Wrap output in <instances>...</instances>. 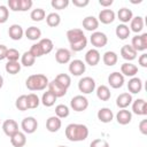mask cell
<instances>
[{"mask_svg": "<svg viewBox=\"0 0 147 147\" xmlns=\"http://www.w3.org/2000/svg\"><path fill=\"white\" fill-rule=\"evenodd\" d=\"M65 137L70 141H83L88 137V127L84 124L71 123L65 127Z\"/></svg>", "mask_w": 147, "mask_h": 147, "instance_id": "1", "label": "cell"}, {"mask_svg": "<svg viewBox=\"0 0 147 147\" xmlns=\"http://www.w3.org/2000/svg\"><path fill=\"white\" fill-rule=\"evenodd\" d=\"M48 78L42 74H36L28 77L25 85L30 91H42L48 86Z\"/></svg>", "mask_w": 147, "mask_h": 147, "instance_id": "2", "label": "cell"}, {"mask_svg": "<svg viewBox=\"0 0 147 147\" xmlns=\"http://www.w3.org/2000/svg\"><path fill=\"white\" fill-rule=\"evenodd\" d=\"M78 90L83 94H90L95 90V80L92 77H83L78 82Z\"/></svg>", "mask_w": 147, "mask_h": 147, "instance_id": "3", "label": "cell"}, {"mask_svg": "<svg viewBox=\"0 0 147 147\" xmlns=\"http://www.w3.org/2000/svg\"><path fill=\"white\" fill-rule=\"evenodd\" d=\"M70 107L75 111H84L88 107V100L84 95H76L71 99Z\"/></svg>", "mask_w": 147, "mask_h": 147, "instance_id": "4", "label": "cell"}, {"mask_svg": "<svg viewBox=\"0 0 147 147\" xmlns=\"http://www.w3.org/2000/svg\"><path fill=\"white\" fill-rule=\"evenodd\" d=\"M131 46L137 51V52H144L147 49V33L142 34H137L132 38Z\"/></svg>", "mask_w": 147, "mask_h": 147, "instance_id": "5", "label": "cell"}, {"mask_svg": "<svg viewBox=\"0 0 147 147\" xmlns=\"http://www.w3.org/2000/svg\"><path fill=\"white\" fill-rule=\"evenodd\" d=\"M91 44L96 47V48H101V47H105L108 42V38L107 36L103 33V32H100V31H94L92 34H91Z\"/></svg>", "mask_w": 147, "mask_h": 147, "instance_id": "6", "label": "cell"}, {"mask_svg": "<svg viewBox=\"0 0 147 147\" xmlns=\"http://www.w3.org/2000/svg\"><path fill=\"white\" fill-rule=\"evenodd\" d=\"M21 127L24 131V133L31 134V133L36 132V130L38 127V122L34 117H31V116L25 117V118H23V121L21 123Z\"/></svg>", "mask_w": 147, "mask_h": 147, "instance_id": "7", "label": "cell"}, {"mask_svg": "<svg viewBox=\"0 0 147 147\" xmlns=\"http://www.w3.org/2000/svg\"><path fill=\"white\" fill-rule=\"evenodd\" d=\"M86 67L82 60H74L69 64V72L74 76H80L85 72Z\"/></svg>", "mask_w": 147, "mask_h": 147, "instance_id": "8", "label": "cell"}, {"mask_svg": "<svg viewBox=\"0 0 147 147\" xmlns=\"http://www.w3.org/2000/svg\"><path fill=\"white\" fill-rule=\"evenodd\" d=\"M84 38H85V34H84L82 29L75 28V29H70V30L67 31V39L70 42V45L75 44V42H78L79 40H82Z\"/></svg>", "mask_w": 147, "mask_h": 147, "instance_id": "9", "label": "cell"}, {"mask_svg": "<svg viewBox=\"0 0 147 147\" xmlns=\"http://www.w3.org/2000/svg\"><path fill=\"white\" fill-rule=\"evenodd\" d=\"M2 130H3L5 134L10 138L18 131V124L14 119H6L2 124Z\"/></svg>", "mask_w": 147, "mask_h": 147, "instance_id": "10", "label": "cell"}, {"mask_svg": "<svg viewBox=\"0 0 147 147\" xmlns=\"http://www.w3.org/2000/svg\"><path fill=\"white\" fill-rule=\"evenodd\" d=\"M108 83L113 88H119L124 84V76L121 72H111L108 77Z\"/></svg>", "mask_w": 147, "mask_h": 147, "instance_id": "11", "label": "cell"}, {"mask_svg": "<svg viewBox=\"0 0 147 147\" xmlns=\"http://www.w3.org/2000/svg\"><path fill=\"white\" fill-rule=\"evenodd\" d=\"M100 59H101V56H100V53L96 48H92V49L87 51L85 54V62L87 64H90L91 67L96 65L99 63Z\"/></svg>", "mask_w": 147, "mask_h": 147, "instance_id": "12", "label": "cell"}, {"mask_svg": "<svg viewBox=\"0 0 147 147\" xmlns=\"http://www.w3.org/2000/svg\"><path fill=\"white\" fill-rule=\"evenodd\" d=\"M132 111L136 115L145 116L147 115V103L144 99H137L132 103Z\"/></svg>", "mask_w": 147, "mask_h": 147, "instance_id": "13", "label": "cell"}, {"mask_svg": "<svg viewBox=\"0 0 147 147\" xmlns=\"http://www.w3.org/2000/svg\"><path fill=\"white\" fill-rule=\"evenodd\" d=\"M48 91H51L56 98L64 96L67 94V88H64L62 85H60L55 79L48 83Z\"/></svg>", "mask_w": 147, "mask_h": 147, "instance_id": "14", "label": "cell"}, {"mask_svg": "<svg viewBox=\"0 0 147 147\" xmlns=\"http://www.w3.org/2000/svg\"><path fill=\"white\" fill-rule=\"evenodd\" d=\"M71 59V53L67 48H59L55 53V60L60 64H65L70 61Z\"/></svg>", "mask_w": 147, "mask_h": 147, "instance_id": "15", "label": "cell"}, {"mask_svg": "<svg viewBox=\"0 0 147 147\" xmlns=\"http://www.w3.org/2000/svg\"><path fill=\"white\" fill-rule=\"evenodd\" d=\"M131 103H132V95L127 92L121 93L116 99V105L121 109H126V107H129Z\"/></svg>", "mask_w": 147, "mask_h": 147, "instance_id": "16", "label": "cell"}, {"mask_svg": "<svg viewBox=\"0 0 147 147\" xmlns=\"http://www.w3.org/2000/svg\"><path fill=\"white\" fill-rule=\"evenodd\" d=\"M101 23L103 24H110L115 21V13L111 9H102L99 13V17H98Z\"/></svg>", "mask_w": 147, "mask_h": 147, "instance_id": "17", "label": "cell"}, {"mask_svg": "<svg viewBox=\"0 0 147 147\" xmlns=\"http://www.w3.org/2000/svg\"><path fill=\"white\" fill-rule=\"evenodd\" d=\"M121 74L123 76H127V77H134L138 74V67L133 63L130 62H125L121 65Z\"/></svg>", "mask_w": 147, "mask_h": 147, "instance_id": "18", "label": "cell"}, {"mask_svg": "<svg viewBox=\"0 0 147 147\" xmlns=\"http://www.w3.org/2000/svg\"><path fill=\"white\" fill-rule=\"evenodd\" d=\"M61 125H62L61 118H59L57 116H51L46 121V129L49 132H57L61 129Z\"/></svg>", "mask_w": 147, "mask_h": 147, "instance_id": "19", "label": "cell"}, {"mask_svg": "<svg viewBox=\"0 0 147 147\" xmlns=\"http://www.w3.org/2000/svg\"><path fill=\"white\" fill-rule=\"evenodd\" d=\"M121 55L126 61H133L137 57V51L131 45H124L121 48Z\"/></svg>", "mask_w": 147, "mask_h": 147, "instance_id": "20", "label": "cell"}, {"mask_svg": "<svg viewBox=\"0 0 147 147\" xmlns=\"http://www.w3.org/2000/svg\"><path fill=\"white\" fill-rule=\"evenodd\" d=\"M96 116H98V119L100 122H102V123H110L113 121V118H114L113 111L109 108H106V107L99 109Z\"/></svg>", "mask_w": 147, "mask_h": 147, "instance_id": "21", "label": "cell"}, {"mask_svg": "<svg viewBox=\"0 0 147 147\" xmlns=\"http://www.w3.org/2000/svg\"><path fill=\"white\" fill-rule=\"evenodd\" d=\"M116 119L118 122V124L121 125H126L131 122L132 119V114L130 110H126V109H121L118 110V113L116 114Z\"/></svg>", "mask_w": 147, "mask_h": 147, "instance_id": "22", "label": "cell"}, {"mask_svg": "<svg viewBox=\"0 0 147 147\" xmlns=\"http://www.w3.org/2000/svg\"><path fill=\"white\" fill-rule=\"evenodd\" d=\"M99 26V21L94 16H86L83 20V28L86 31H95Z\"/></svg>", "mask_w": 147, "mask_h": 147, "instance_id": "23", "label": "cell"}, {"mask_svg": "<svg viewBox=\"0 0 147 147\" xmlns=\"http://www.w3.org/2000/svg\"><path fill=\"white\" fill-rule=\"evenodd\" d=\"M142 88V82L140 78L138 77H132L129 83H127V90L130 93H133V94H137L141 91Z\"/></svg>", "mask_w": 147, "mask_h": 147, "instance_id": "24", "label": "cell"}, {"mask_svg": "<svg viewBox=\"0 0 147 147\" xmlns=\"http://www.w3.org/2000/svg\"><path fill=\"white\" fill-rule=\"evenodd\" d=\"M8 34L9 37L13 39V40H20L23 34H24V31H23V28L18 24H13L9 26L8 29Z\"/></svg>", "mask_w": 147, "mask_h": 147, "instance_id": "25", "label": "cell"}, {"mask_svg": "<svg viewBox=\"0 0 147 147\" xmlns=\"http://www.w3.org/2000/svg\"><path fill=\"white\" fill-rule=\"evenodd\" d=\"M10 142L14 147H23L25 144H26V137H25V133L21 132V131H17L14 136L10 137Z\"/></svg>", "mask_w": 147, "mask_h": 147, "instance_id": "26", "label": "cell"}, {"mask_svg": "<svg viewBox=\"0 0 147 147\" xmlns=\"http://www.w3.org/2000/svg\"><path fill=\"white\" fill-rule=\"evenodd\" d=\"M117 17H118V20H119L123 24H125V23H127V22H131V20L133 18V14H132V10H131V9L123 7V8H121V9L118 10Z\"/></svg>", "mask_w": 147, "mask_h": 147, "instance_id": "27", "label": "cell"}, {"mask_svg": "<svg viewBox=\"0 0 147 147\" xmlns=\"http://www.w3.org/2000/svg\"><path fill=\"white\" fill-rule=\"evenodd\" d=\"M102 61H103V63H105L106 65H108V67H113V65H115V64L117 63V61H118V56H117V54H116L115 52H113V51H108V52H106V53L103 54V56H102Z\"/></svg>", "mask_w": 147, "mask_h": 147, "instance_id": "28", "label": "cell"}, {"mask_svg": "<svg viewBox=\"0 0 147 147\" xmlns=\"http://www.w3.org/2000/svg\"><path fill=\"white\" fill-rule=\"evenodd\" d=\"M130 32H131L130 31V28L126 24H118L116 26V30H115V33H116L117 38L121 39V40L127 39L129 36H130Z\"/></svg>", "mask_w": 147, "mask_h": 147, "instance_id": "29", "label": "cell"}, {"mask_svg": "<svg viewBox=\"0 0 147 147\" xmlns=\"http://www.w3.org/2000/svg\"><path fill=\"white\" fill-rule=\"evenodd\" d=\"M96 96L98 99H100L101 101H108L111 96V93H110V90L108 88V86L106 85H100L98 88H96Z\"/></svg>", "mask_w": 147, "mask_h": 147, "instance_id": "30", "label": "cell"}, {"mask_svg": "<svg viewBox=\"0 0 147 147\" xmlns=\"http://www.w3.org/2000/svg\"><path fill=\"white\" fill-rule=\"evenodd\" d=\"M130 31L132 30L133 32L138 33L144 29V18L141 16H136L131 20V24H130Z\"/></svg>", "mask_w": 147, "mask_h": 147, "instance_id": "31", "label": "cell"}, {"mask_svg": "<svg viewBox=\"0 0 147 147\" xmlns=\"http://www.w3.org/2000/svg\"><path fill=\"white\" fill-rule=\"evenodd\" d=\"M25 36L29 40H38L41 37V30L37 26H30L25 30Z\"/></svg>", "mask_w": 147, "mask_h": 147, "instance_id": "32", "label": "cell"}, {"mask_svg": "<svg viewBox=\"0 0 147 147\" xmlns=\"http://www.w3.org/2000/svg\"><path fill=\"white\" fill-rule=\"evenodd\" d=\"M38 44H39V46H40V48H41L42 55L48 54V53H51V52L53 51L54 45H53V41H52L49 38H44V39H41Z\"/></svg>", "mask_w": 147, "mask_h": 147, "instance_id": "33", "label": "cell"}, {"mask_svg": "<svg viewBox=\"0 0 147 147\" xmlns=\"http://www.w3.org/2000/svg\"><path fill=\"white\" fill-rule=\"evenodd\" d=\"M56 99H57V98H56L51 91H47V92H45V93L42 94V96H41V103H42L45 107H52V106L55 103Z\"/></svg>", "mask_w": 147, "mask_h": 147, "instance_id": "34", "label": "cell"}, {"mask_svg": "<svg viewBox=\"0 0 147 147\" xmlns=\"http://www.w3.org/2000/svg\"><path fill=\"white\" fill-rule=\"evenodd\" d=\"M21 65L22 64L18 61H8L7 64H6V67H5V69H6V71L8 74L16 75V74H18L21 71Z\"/></svg>", "mask_w": 147, "mask_h": 147, "instance_id": "35", "label": "cell"}, {"mask_svg": "<svg viewBox=\"0 0 147 147\" xmlns=\"http://www.w3.org/2000/svg\"><path fill=\"white\" fill-rule=\"evenodd\" d=\"M46 23L51 28H55L61 23V17L57 13H51L46 16Z\"/></svg>", "mask_w": 147, "mask_h": 147, "instance_id": "36", "label": "cell"}, {"mask_svg": "<svg viewBox=\"0 0 147 147\" xmlns=\"http://www.w3.org/2000/svg\"><path fill=\"white\" fill-rule=\"evenodd\" d=\"M36 57L30 53V52H24L23 55L21 56V64L24 67H31L34 64Z\"/></svg>", "mask_w": 147, "mask_h": 147, "instance_id": "37", "label": "cell"}, {"mask_svg": "<svg viewBox=\"0 0 147 147\" xmlns=\"http://www.w3.org/2000/svg\"><path fill=\"white\" fill-rule=\"evenodd\" d=\"M55 80H56L60 85H62L64 88H67V90H68V87H69L70 84H71V78H70V76L67 75V74H59V75L55 77Z\"/></svg>", "mask_w": 147, "mask_h": 147, "instance_id": "38", "label": "cell"}, {"mask_svg": "<svg viewBox=\"0 0 147 147\" xmlns=\"http://www.w3.org/2000/svg\"><path fill=\"white\" fill-rule=\"evenodd\" d=\"M26 100H28V109H34L39 106L40 103V100L38 98L37 94L34 93H30L26 95Z\"/></svg>", "mask_w": 147, "mask_h": 147, "instance_id": "39", "label": "cell"}, {"mask_svg": "<svg viewBox=\"0 0 147 147\" xmlns=\"http://www.w3.org/2000/svg\"><path fill=\"white\" fill-rule=\"evenodd\" d=\"M45 16H46V13H45V10H44L42 8H36V9H33V10L31 11V14H30L31 20L34 21V22H40V21H42V20L45 18Z\"/></svg>", "mask_w": 147, "mask_h": 147, "instance_id": "40", "label": "cell"}, {"mask_svg": "<svg viewBox=\"0 0 147 147\" xmlns=\"http://www.w3.org/2000/svg\"><path fill=\"white\" fill-rule=\"evenodd\" d=\"M69 113H70V110H69L68 106H65V105H57L55 107V115L59 118H65V117H68L69 116Z\"/></svg>", "mask_w": 147, "mask_h": 147, "instance_id": "41", "label": "cell"}, {"mask_svg": "<svg viewBox=\"0 0 147 147\" xmlns=\"http://www.w3.org/2000/svg\"><path fill=\"white\" fill-rule=\"evenodd\" d=\"M15 106L18 110L21 111H25L28 110V100H26V95H20L17 99H16V102H15Z\"/></svg>", "mask_w": 147, "mask_h": 147, "instance_id": "42", "label": "cell"}, {"mask_svg": "<svg viewBox=\"0 0 147 147\" xmlns=\"http://www.w3.org/2000/svg\"><path fill=\"white\" fill-rule=\"evenodd\" d=\"M86 45H87V39H86V37H85L84 39L79 40L78 42L71 44V45H70V48H71V51H74V52H80V51H83V49L86 47Z\"/></svg>", "mask_w": 147, "mask_h": 147, "instance_id": "43", "label": "cell"}, {"mask_svg": "<svg viewBox=\"0 0 147 147\" xmlns=\"http://www.w3.org/2000/svg\"><path fill=\"white\" fill-rule=\"evenodd\" d=\"M51 5L54 9H64L69 6V0H52L51 1Z\"/></svg>", "mask_w": 147, "mask_h": 147, "instance_id": "44", "label": "cell"}, {"mask_svg": "<svg viewBox=\"0 0 147 147\" xmlns=\"http://www.w3.org/2000/svg\"><path fill=\"white\" fill-rule=\"evenodd\" d=\"M20 53H18V51L17 49H15V48H8V51H7V56H6V59L8 60V61H18V59H20Z\"/></svg>", "mask_w": 147, "mask_h": 147, "instance_id": "45", "label": "cell"}, {"mask_svg": "<svg viewBox=\"0 0 147 147\" xmlns=\"http://www.w3.org/2000/svg\"><path fill=\"white\" fill-rule=\"evenodd\" d=\"M8 17H9V10H8V8L6 6H3V5H1L0 6V24L6 23L7 20H8Z\"/></svg>", "mask_w": 147, "mask_h": 147, "instance_id": "46", "label": "cell"}, {"mask_svg": "<svg viewBox=\"0 0 147 147\" xmlns=\"http://www.w3.org/2000/svg\"><path fill=\"white\" fill-rule=\"evenodd\" d=\"M90 147H109V144L105 139H94L90 144Z\"/></svg>", "mask_w": 147, "mask_h": 147, "instance_id": "47", "label": "cell"}, {"mask_svg": "<svg viewBox=\"0 0 147 147\" xmlns=\"http://www.w3.org/2000/svg\"><path fill=\"white\" fill-rule=\"evenodd\" d=\"M32 0H20V11H26L32 7Z\"/></svg>", "mask_w": 147, "mask_h": 147, "instance_id": "48", "label": "cell"}, {"mask_svg": "<svg viewBox=\"0 0 147 147\" xmlns=\"http://www.w3.org/2000/svg\"><path fill=\"white\" fill-rule=\"evenodd\" d=\"M29 52H30L34 57H40V56L42 55V52H41V48H40L39 44H33V45L31 46V48H30Z\"/></svg>", "mask_w": 147, "mask_h": 147, "instance_id": "49", "label": "cell"}, {"mask_svg": "<svg viewBox=\"0 0 147 147\" xmlns=\"http://www.w3.org/2000/svg\"><path fill=\"white\" fill-rule=\"evenodd\" d=\"M8 7L13 11H20V0H8Z\"/></svg>", "mask_w": 147, "mask_h": 147, "instance_id": "50", "label": "cell"}, {"mask_svg": "<svg viewBox=\"0 0 147 147\" xmlns=\"http://www.w3.org/2000/svg\"><path fill=\"white\" fill-rule=\"evenodd\" d=\"M138 62H139V64H140L142 68H147V54H146V53H142V54L139 56Z\"/></svg>", "mask_w": 147, "mask_h": 147, "instance_id": "51", "label": "cell"}, {"mask_svg": "<svg viewBox=\"0 0 147 147\" xmlns=\"http://www.w3.org/2000/svg\"><path fill=\"white\" fill-rule=\"evenodd\" d=\"M72 3L76 7H86L90 3V1L88 0H72Z\"/></svg>", "mask_w": 147, "mask_h": 147, "instance_id": "52", "label": "cell"}, {"mask_svg": "<svg viewBox=\"0 0 147 147\" xmlns=\"http://www.w3.org/2000/svg\"><path fill=\"white\" fill-rule=\"evenodd\" d=\"M139 130L142 134H147V119H142L139 123Z\"/></svg>", "mask_w": 147, "mask_h": 147, "instance_id": "53", "label": "cell"}, {"mask_svg": "<svg viewBox=\"0 0 147 147\" xmlns=\"http://www.w3.org/2000/svg\"><path fill=\"white\" fill-rule=\"evenodd\" d=\"M7 51H8V48H7L5 45H0V61L3 60V59H6V56H7Z\"/></svg>", "mask_w": 147, "mask_h": 147, "instance_id": "54", "label": "cell"}, {"mask_svg": "<svg viewBox=\"0 0 147 147\" xmlns=\"http://www.w3.org/2000/svg\"><path fill=\"white\" fill-rule=\"evenodd\" d=\"M99 3L103 7H109L113 5V0H99Z\"/></svg>", "mask_w": 147, "mask_h": 147, "instance_id": "55", "label": "cell"}, {"mask_svg": "<svg viewBox=\"0 0 147 147\" xmlns=\"http://www.w3.org/2000/svg\"><path fill=\"white\" fill-rule=\"evenodd\" d=\"M2 85H3V77L0 75V88L2 87Z\"/></svg>", "mask_w": 147, "mask_h": 147, "instance_id": "56", "label": "cell"}, {"mask_svg": "<svg viewBox=\"0 0 147 147\" xmlns=\"http://www.w3.org/2000/svg\"><path fill=\"white\" fill-rule=\"evenodd\" d=\"M57 147H67V146H57Z\"/></svg>", "mask_w": 147, "mask_h": 147, "instance_id": "57", "label": "cell"}]
</instances>
